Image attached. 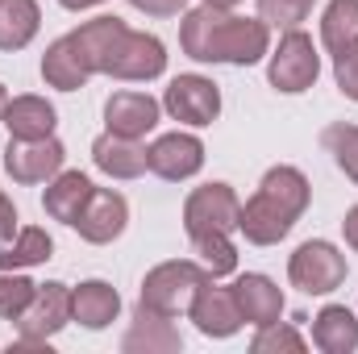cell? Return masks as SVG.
Wrapping results in <instances>:
<instances>
[{"label": "cell", "mask_w": 358, "mask_h": 354, "mask_svg": "<svg viewBox=\"0 0 358 354\" xmlns=\"http://www.w3.org/2000/svg\"><path fill=\"white\" fill-rule=\"evenodd\" d=\"M179 50L196 63L255 67L271 55V25L263 17H234L229 8H187L179 21Z\"/></svg>", "instance_id": "6da1fadb"}, {"label": "cell", "mask_w": 358, "mask_h": 354, "mask_svg": "<svg viewBox=\"0 0 358 354\" xmlns=\"http://www.w3.org/2000/svg\"><path fill=\"white\" fill-rule=\"evenodd\" d=\"M308 200H313L308 176H304L300 167L279 163V167H271L267 176H263V183L255 187V196L242 204V213H238V234H242L250 246H279V242L296 229V221L304 217Z\"/></svg>", "instance_id": "7a4b0ae2"}, {"label": "cell", "mask_w": 358, "mask_h": 354, "mask_svg": "<svg viewBox=\"0 0 358 354\" xmlns=\"http://www.w3.org/2000/svg\"><path fill=\"white\" fill-rule=\"evenodd\" d=\"M208 279H213V275L196 263V259H171V263H159V267L146 271L138 304H146L150 313H163V317L176 321V317H183V313L192 309L196 292H200Z\"/></svg>", "instance_id": "3957f363"}, {"label": "cell", "mask_w": 358, "mask_h": 354, "mask_svg": "<svg viewBox=\"0 0 358 354\" xmlns=\"http://www.w3.org/2000/svg\"><path fill=\"white\" fill-rule=\"evenodd\" d=\"M346 275H350L346 255H342L334 242H325V238L300 242V246L292 250V259H287V279H292V288H300L304 296H329V292H338V288L346 283Z\"/></svg>", "instance_id": "277c9868"}, {"label": "cell", "mask_w": 358, "mask_h": 354, "mask_svg": "<svg viewBox=\"0 0 358 354\" xmlns=\"http://www.w3.org/2000/svg\"><path fill=\"white\" fill-rule=\"evenodd\" d=\"M321 76V55L304 29H283L279 46L267 55V80L283 96H300L317 84Z\"/></svg>", "instance_id": "5b68a950"}, {"label": "cell", "mask_w": 358, "mask_h": 354, "mask_svg": "<svg viewBox=\"0 0 358 354\" xmlns=\"http://www.w3.org/2000/svg\"><path fill=\"white\" fill-rule=\"evenodd\" d=\"M67 325H71V288L59 279L38 283L29 309L17 317V346H46Z\"/></svg>", "instance_id": "8992f818"}, {"label": "cell", "mask_w": 358, "mask_h": 354, "mask_svg": "<svg viewBox=\"0 0 358 354\" xmlns=\"http://www.w3.org/2000/svg\"><path fill=\"white\" fill-rule=\"evenodd\" d=\"M238 213H242V200L229 183H204V187H192L183 200V229H187V238L234 234Z\"/></svg>", "instance_id": "52a82bcc"}, {"label": "cell", "mask_w": 358, "mask_h": 354, "mask_svg": "<svg viewBox=\"0 0 358 354\" xmlns=\"http://www.w3.org/2000/svg\"><path fill=\"white\" fill-rule=\"evenodd\" d=\"M63 159H67V146L50 134V138H8L4 146V176L13 183H50V179L63 171Z\"/></svg>", "instance_id": "ba28073f"}, {"label": "cell", "mask_w": 358, "mask_h": 354, "mask_svg": "<svg viewBox=\"0 0 358 354\" xmlns=\"http://www.w3.org/2000/svg\"><path fill=\"white\" fill-rule=\"evenodd\" d=\"M163 113L179 125H213L221 117V88L208 76H176L163 92Z\"/></svg>", "instance_id": "9c48e42d"}, {"label": "cell", "mask_w": 358, "mask_h": 354, "mask_svg": "<svg viewBox=\"0 0 358 354\" xmlns=\"http://www.w3.org/2000/svg\"><path fill=\"white\" fill-rule=\"evenodd\" d=\"M167 71V46L155 38V34H142V29H125V38L117 42L113 50V63H108V76L113 80H125V84H150Z\"/></svg>", "instance_id": "30bf717a"}, {"label": "cell", "mask_w": 358, "mask_h": 354, "mask_svg": "<svg viewBox=\"0 0 358 354\" xmlns=\"http://www.w3.org/2000/svg\"><path fill=\"white\" fill-rule=\"evenodd\" d=\"M125 225H129V200L113 187H92L88 204H84V213L76 217L71 229L92 246H108L125 234Z\"/></svg>", "instance_id": "8fae6325"}, {"label": "cell", "mask_w": 358, "mask_h": 354, "mask_svg": "<svg viewBox=\"0 0 358 354\" xmlns=\"http://www.w3.org/2000/svg\"><path fill=\"white\" fill-rule=\"evenodd\" d=\"M146 167L167 183H183L204 167V142L196 134H183V129L163 134L146 146Z\"/></svg>", "instance_id": "7c38bea8"}, {"label": "cell", "mask_w": 358, "mask_h": 354, "mask_svg": "<svg viewBox=\"0 0 358 354\" xmlns=\"http://www.w3.org/2000/svg\"><path fill=\"white\" fill-rule=\"evenodd\" d=\"M163 117V100H155L150 92H113L104 100V129L108 134H121V138H146Z\"/></svg>", "instance_id": "4fadbf2b"}, {"label": "cell", "mask_w": 358, "mask_h": 354, "mask_svg": "<svg viewBox=\"0 0 358 354\" xmlns=\"http://www.w3.org/2000/svg\"><path fill=\"white\" fill-rule=\"evenodd\" d=\"M187 317L196 321V330H200L204 338H234V334L246 325V321H242V309H238V300H234V288H217V279H208V283L196 292Z\"/></svg>", "instance_id": "5bb4252c"}, {"label": "cell", "mask_w": 358, "mask_h": 354, "mask_svg": "<svg viewBox=\"0 0 358 354\" xmlns=\"http://www.w3.org/2000/svg\"><path fill=\"white\" fill-rule=\"evenodd\" d=\"M234 300L242 309V321L246 325H271L283 317V292L271 275H259V271H246L234 279Z\"/></svg>", "instance_id": "9a60e30c"}, {"label": "cell", "mask_w": 358, "mask_h": 354, "mask_svg": "<svg viewBox=\"0 0 358 354\" xmlns=\"http://www.w3.org/2000/svg\"><path fill=\"white\" fill-rule=\"evenodd\" d=\"M125 29H129V25H125L121 17H113V13L92 17L80 29H71V42L80 46V55H84V63H88L92 76H108L113 50H117V42L125 38Z\"/></svg>", "instance_id": "2e32d148"}, {"label": "cell", "mask_w": 358, "mask_h": 354, "mask_svg": "<svg viewBox=\"0 0 358 354\" xmlns=\"http://www.w3.org/2000/svg\"><path fill=\"white\" fill-rule=\"evenodd\" d=\"M121 351L125 354H179L183 351V338H179V330L171 325V317L150 313L146 304H138L134 325L121 338Z\"/></svg>", "instance_id": "e0dca14e"}, {"label": "cell", "mask_w": 358, "mask_h": 354, "mask_svg": "<svg viewBox=\"0 0 358 354\" xmlns=\"http://www.w3.org/2000/svg\"><path fill=\"white\" fill-rule=\"evenodd\" d=\"M92 163L108 179H138L150 171L146 167V146L138 138H121V134H108V129L92 142Z\"/></svg>", "instance_id": "ac0fdd59"}, {"label": "cell", "mask_w": 358, "mask_h": 354, "mask_svg": "<svg viewBox=\"0 0 358 354\" xmlns=\"http://www.w3.org/2000/svg\"><path fill=\"white\" fill-rule=\"evenodd\" d=\"M117 313H121V296L113 283L84 279L80 288H71V321H80L84 330H108Z\"/></svg>", "instance_id": "d6986e66"}, {"label": "cell", "mask_w": 358, "mask_h": 354, "mask_svg": "<svg viewBox=\"0 0 358 354\" xmlns=\"http://www.w3.org/2000/svg\"><path fill=\"white\" fill-rule=\"evenodd\" d=\"M42 80H46V88H59V92H80L92 80L88 63H84L80 46L71 42V34H63V38H55L46 46V55H42Z\"/></svg>", "instance_id": "ffe728a7"}, {"label": "cell", "mask_w": 358, "mask_h": 354, "mask_svg": "<svg viewBox=\"0 0 358 354\" xmlns=\"http://www.w3.org/2000/svg\"><path fill=\"white\" fill-rule=\"evenodd\" d=\"M92 187H96V183H92L84 171H59V176L46 183V192H42L46 217H50V221H63V225H76V217H80L84 204H88Z\"/></svg>", "instance_id": "44dd1931"}, {"label": "cell", "mask_w": 358, "mask_h": 354, "mask_svg": "<svg viewBox=\"0 0 358 354\" xmlns=\"http://www.w3.org/2000/svg\"><path fill=\"white\" fill-rule=\"evenodd\" d=\"M59 125V113L46 96H13L4 108V129L8 138H50Z\"/></svg>", "instance_id": "7402d4cb"}, {"label": "cell", "mask_w": 358, "mask_h": 354, "mask_svg": "<svg viewBox=\"0 0 358 354\" xmlns=\"http://www.w3.org/2000/svg\"><path fill=\"white\" fill-rule=\"evenodd\" d=\"M313 346L321 354L358 351V317L346 304H325V309L313 317Z\"/></svg>", "instance_id": "603a6c76"}, {"label": "cell", "mask_w": 358, "mask_h": 354, "mask_svg": "<svg viewBox=\"0 0 358 354\" xmlns=\"http://www.w3.org/2000/svg\"><path fill=\"white\" fill-rule=\"evenodd\" d=\"M50 259H55V238L42 225H21L0 246V271H25V267L50 263Z\"/></svg>", "instance_id": "cb8c5ba5"}, {"label": "cell", "mask_w": 358, "mask_h": 354, "mask_svg": "<svg viewBox=\"0 0 358 354\" xmlns=\"http://www.w3.org/2000/svg\"><path fill=\"white\" fill-rule=\"evenodd\" d=\"M42 29L38 0H0V50H25Z\"/></svg>", "instance_id": "d4e9b609"}, {"label": "cell", "mask_w": 358, "mask_h": 354, "mask_svg": "<svg viewBox=\"0 0 358 354\" xmlns=\"http://www.w3.org/2000/svg\"><path fill=\"white\" fill-rule=\"evenodd\" d=\"M321 46L329 55H342L358 46V0H329L321 13Z\"/></svg>", "instance_id": "484cf974"}, {"label": "cell", "mask_w": 358, "mask_h": 354, "mask_svg": "<svg viewBox=\"0 0 358 354\" xmlns=\"http://www.w3.org/2000/svg\"><path fill=\"white\" fill-rule=\"evenodd\" d=\"M192 255L213 279L238 271V246L229 242V234H200V238H192Z\"/></svg>", "instance_id": "4316f807"}, {"label": "cell", "mask_w": 358, "mask_h": 354, "mask_svg": "<svg viewBox=\"0 0 358 354\" xmlns=\"http://www.w3.org/2000/svg\"><path fill=\"white\" fill-rule=\"evenodd\" d=\"M321 146L334 155V163L346 171V179L358 187V125L350 121H334L321 129Z\"/></svg>", "instance_id": "83f0119b"}, {"label": "cell", "mask_w": 358, "mask_h": 354, "mask_svg": "<svg viewBox=\"0 0 358 354\" xmlns=\"http://www.w3.org/2000/svg\"><path fill=\"white\" fill-rule=\"evenodd\" d=\"M34 292H38V283L25 279L21 271H0V321H17L29 309Z\"/></svg>", "instance_id": "f1b7e54d"}, {"label": "cell", "mask_w": 358, "mask_h": 354, "mask_svg": "<svg viewBox=\"0 0 358 354\" xmlns=\"http://www.w3.org/2000/svg\"><path fill=\"white\" fill-rule=\"evenodd\" d=\"M250 351L255 354H304L308 351V342L292 330V325H283V321H271V325H259V334L250 338Z\"/></svg>", "instance_id": "f546056e"}, {"label": "cell", "mask_w": 358, "mask_h": 354, "mask_svg": "<svg viewBox=\"0 0 358 354\" xmlns=\"http://www.w3.org/2000/svg\"><path fill=\"white\" fill-rule=\"evenodd\" d=\"M317 0H259V17L271 29H300L313 17Z\"/></svg>", "instance_id": "4dcf8cb0"}, {"label": "cell", "mask_w": 358, "mask_h": 354, "mask_svg": "<svg viewBox=\"0 0 358 354\" xmlns=\"http://www.w3.org/2000/svg\"><path fill=\"white\" fill-rule=\"evenodd\" d=\"M334 80H338V88H342L346 100H358V46L334 55Z\"/></svg>", "instance_id": "1f68e13d"}, {"label": "cell", "mask_w": 358, "mask_h": 354, "mask_svg": "<svg viewBox=\"0 0 358 354\" xmlns=\"http://www.w3.org/2000/svg\"><path fill=\"white\" fill-rule=\"evenodd\" d=\"M129 4L146 17H179L187 8V0H129Z\"/></svg>", "instance_id": "d6a6232c"}, {"label": "cell", "mask_w": 358, "mask_h": 354, "mask_svg": "<svg viewBox=\"0 0 358 354\" xmlns=\"http://www.w3.org/2000/svg\"><path fill=\"white\" fill-rule=\"evenodd\" d=\"M13 234H17V204L0 192V246H4Z\"/></svg>", "instance_id": "836d02e7"}, {"label": "cell", "mask_w": 358, "mask_h": 354, "mask_svg": "<svg viewBox=\"0 0 358 354\" xmlns=\"http://www.w3.org/2000/svg\"><path fill=\"white\" fill-rule=\"evenodd\" d=\"M342 234H346V246L358 255V204L355 208H346V217H342Z\"/></svg>", "instance_id": "e575fe53"}, {"label": "cell", "mask_w": 358, "mask_h": 354, "mask_svg": "<svg viewBox=\"0 0 358 354\" xmlns=\"http://www.w3.org/2000/svg\"><path fill=\"white\" fill-rule=\"evenodd\" d=\"M63 8H71V13H84V8H96V4H104V0H59Z\"/></svg>", "instance_id": "d590c367"}, {"label": "cell", "mask_w": 358, "mask_h": 354, "mask_svg": "<svg viewBox=\"0 0 358 354\" xmlns=\"http://www.w3.org/2000/svg\"><path fill=\"white\" fill-rule=\"evenodd\" d=\"M8 100H13V96H8V88L0 84V125H4V108H8Z\"/></svg>", "instance_id": "8d00e7d4"}, {"label": "cell", "mask_w": 358, "mask_h": 354, "mask_svg": "<svg viewBox=\"0 0 358 354\" xmlns=\"http://www.w3.org/2000/svg\"><path fill=\"white\" fill-rule=\"evenodd\" d=\"M200 4H213V8H234V4H242V0H200Z\"/></svg>", "instance_id": "74e56055"}]
</instances>
